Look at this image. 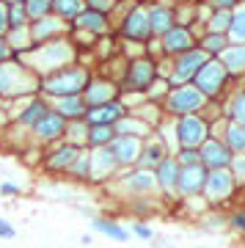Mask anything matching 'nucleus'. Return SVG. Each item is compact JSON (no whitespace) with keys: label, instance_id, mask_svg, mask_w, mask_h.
Instances as JSON below:
<instances>
[{"label":"nucleus","instance_id":"obj_1","mask_svg":"<svg viewBox=\"0 0 245 248\" xmlns=\"http://www.w3.org/2000/svg\"><path fill=\"white\" fill-rule=\"evenodd\" d=\"M77 47L72 45L69 36H63V39H53V42H47V45H36L31 53H25L19 61L25 63L28 69L39 75V80L47 78V75H53L58 69H66L72 63H77Z\"/></svg>","mask_w":245,"mask_h":248},{"label":"nucleus","instance_id":"obj_2","mask_svg":"<svg viewBox=\"0 0 245 248\" xmlns=\"http://www.w3.org/2000/svg\"><path fill=\"white\" fill-rule=\"evenodd\" d=\"M39 83H42L39 75H33L19 58H9L0 63V102L14 105L28 97H36Z\"/></svg>","mask_w":245,"mask_h":248},{"label":"nucleus","instance_id":"obj_3","mask_svg":"<svg viewBox=\"0 0 245 248\" xmlns=\"http://www.w3.org/2000/svg\"><path fill=\"white\" fill-rule=\"evenodd\" d=\"M94 78V72L88 69L86 63H72L66 69H58L53 75H47L42 78L39 83V94H42L47 102H53V99H63V97H77L83 94L88 86V80Z\"/></svg>","mask_w":245,"mask_h":248},{"label":"nucleus","instance_id":"obj_4","mask_svg":"<svg viewBox=\"0 0 245 248\" xmlns=\"http://www.w3.org/2000/svg\"><path fill=\"white\" fill-rule=\"evenodd\" d=\"M122 14L116 19V33L130 45H149L152 42V25H149V11L146 3H130L122 6Z\"/></svg>","mask_w":245,"mask_h":248},{"label":"nucleus","instance_id":"obj_5","mask_svg":"<svg viewBox=\"0 0 245 248\" xmlns=\"http://www.w3.org/2000/svg\"><path fill=\"white\" fill-rule=\"evenodd\" d=\"M157 61L149 58V55H132L124 61V72H122V94H146L149 86L157 80Z\"/></svg>","mask_w":245,"mask_h":248},{"label":"nucleus","instance_id":"obj_6","mask_svg":"<svg viewBox=\"0 0 245 248\" xmlns=\"http://www.w3.org/2000/svg\"><path fill=\"white\" fill-rule=\"evenodd\" d=\"M193 86L201 91L210 102H223V99L229 97L231 86H234V80L229 78V72L223 69V63H220L218 58H210V61L199 69V75L193 78Z\"/></svg>","mask_w":245,"mask_h":248},{"label":"nucleus","instance_id":"obj_7","mask_svg":"<svg viewBox=\"0 0 245 248\" xmlns=\"http://www.w3.org/2000/svg\"><path fill=\"white\" fill-rule=\"evenodd\" d=\"M207 105H210V99L193 83H187V86H176V89L168 91L166 102H163V113H166V119H182V116L201 113Z\"/></svg>","mask_w":245,"mask_h":248},{"label":"nucleus","instance_id":"obj_8","mask_svg":"<svg viewBox=\"0 0 245 248\" xmlns=\"http://www.w3.org/2000/svg\"><path fill=\"white\" fill-rule=\"evenodd\" d=\"M171 127H174L176 149H201L204 143L210 141V122L201 113L171 119Z\"/></svg>","mask_w":245,"mask_h":248},{"label":"nucleus","instance_id":"obj_9","mask_svg":"<svg viewBox=\"0 0 245 248\" xmlns=\"http://www.w3.org/2000/svg\"><path fill=\"white\" fill-rule=\"evenodd\" d=\"M237 193H240V187H237L231 171H229V169H218V171H210V174H207L201 199L210 204V207H223V204L231 202Z\"/></svg>","mask_w":245,"mask_h":248},{"label":"nucleus","instance_id":"obj_10","mask_svg":"<svg viewBox=\"0 0 245 248\" xmlns=\"http://www.w3.org/2000/svg\"><path fill=\"white\" fill-rule=\"evenodd\" d=\"M116 182H119V187L124 190L127 199H154V196H160L154 171L130 169V171H122Z\"/></svg>","mask_w":245,"mask_h":248},{"label":"nucleus","instance_id":"obj_11","mask_svg":"<svg viewBox=\"0 0 245 248\" xmlns=\"http://www.w3.org/2000/svg\"><path fill=\"white\" fill-rule=\"evenodd\" d=\"M44 113H50V102H47L42 94H36V97H28V99H22V102L9 105L11 124H14L17 130H22V133H31Z\"/></svg>","mask_w":245,"mask_h":248},{"label":"nucleus","instance_id":"obj_12","mask_svg":"<svg viewBox=\"0 0 245 248\" xmlns=\"http://www.w3.org/2000/svg\"><path fill=\"white\" fill-rule=\"evenodd\" d=\"M80 152L83 149H77V146H72L66 141L53 143V146L42 149V169L47 174H55V177H66L72 166H75V160L80 157Z\"/></svg>","mask_w":245,"mask_h":248},{"label":"nucleus","instance_id":"obj_13","mask_svg":"<svg viewBox=\"0 0 245 248\" xmlns=\"http://www.w3.org/2000/svg\"><path fill=\"white\" fill-rule=\"evenodd\" d=\"M168 61H171L168 83H171V89H176V86H187V83H193V78L199 75V69H201L210 58L196 47V50H190V53H182V55H176V58H168Z\"/></svg>","mask_w":245,"mask_h":248},{"label":"nucleus","instance_id":"obj_14","mask_svg":"<svg viewBox=\"0 0 245 248\" xmlns=\"http://www.w3.org/2000/svg\"><path fill=\"white\" fill-rule=\"evenodd\" d=\"M66 138V119L55 113L53 108H50V113H44L39 119L33 130H31V143L39 146V149H47V146H53V143H61Z\"/></svg>","mask_w":245,"mask_h":248},{"label":"nucleus","instance_id":"obj_15","mask_svg":"<svg viewBox=\"0 0 245 248\" xmlns=\"http://www.w3.org/2000/svg\"><path fill=\"white\" fill-rule=\"evenodd\" d=\"M83 99H86L88 108L105 105V102L122 99V86H119V80L107 78V75H94V78L88 80L86 91H83Z\"/></svg>","mask_w":245,"mask_h":248},{"label":"nucleus","instance_id":"obj_16","mask_svg":"<svg viewBox=\"0 0 245 248\" xmlns=\"http://www.w3.org/2000/svg\"><path fill=\"white\" fill-rule=\"evenodd\" d=\"M157 42H160V55H163V58H176V55L196 50V45H199L190 28L179 25V22H176V25L171 28L166 36H160Z\"/></svg>","mask_w":245,"mask_h":248},{"label":"nucleus","instance_id":"obj_17","mask_svg":"<svg viewBox=\"0 0 245 248\" xmlns=\"http://www.w3.org/2000/svg\"><path fill=\"white\" fill-rule=\"evenodd\" d=\"M207 174L210 171L204 166H187V169H179V179H176V202L182 199H199L204 193V182H207Z\"/></svg>","mask_w":245,"mask_h":248},{"label":"nucleus","instance_id":"obj_18","mask_svg":"<svg viewBox=\"0 0 245 248\" xmlns=\"http://www.w3.org/2000/svg\"><path fill=\"white\" fill-rule=\"evenodd\" d=\"M107 149H110L113 160L119 163V169L130 171V169H135V163H138V157H140L143 141H140V138H130V135H116Z\"/></svg>","mask_w":245,"mask_h":248},{"label":"nucleus","instance_id":"obj_19","mask_svg":"<svg viewBox=\"0 0 245 248\" xmlns=\"http://www.w3.org/2000/svg\"><path fill=\"white\" fill-rule=\"evenodd\" d=\"M91 152V185H105L122 174L110 149H88Z\"/></svg>","mask_w":245,"mask_h":248},{"label":"nucleus","instance_id":"obj_20","mask_svg":"<svg viewBox=\"0 0 245 248\" xmlns=\"http://www.w3.org/2000/svg\"><path fill=\"white\" fill-rule=\"evenodd\" d=\"M110 22H113L110 17L99 14V11L86 9V11H83V14H80V17L69 25V33H72V31H80V33H88V36H94V39H105V36L113 33Z\"/></svg>","mask_w":245,"mask_h":248},{"label":"nucleus","instance_id":"obj_21","mask_svg":"<svg viewBox=\"0 0 245 248\" xmlns=\"http://www.w3.org/2000/svg\"><path fill=\"white\" fill-rule=\"evenodd\" d=\"M122 116H127V108H124L122 99H113V102H105V105L88 108L83 122L88 127H116Z\"/></svg>","mask_w":245,"mask_h":248},{"label":"nucleus","instance_id":"obj_22","mask_svg":"<svg viewBox=\"0 0 245 248\" xmlns=\"http://www.w3.org/2000/svg\"><path fill=\"white\" fill-rule=\"evenodd\" d=\"M63 36H69V25L61 22L55 14L31 22V39H33V47L36 45H47V42H53V39H63Z\"/></svg>","mask_w":245,"mask_h":248},{"label":"nucleus","instance_id":"obj_23","mask_svg":"<svg viewBox=\"0 0 245 248\" xmlns=\"http://www.w3.org/2000/svg\"><path fill=\"white\" fill-rule=\"evenodd\" d=\"M149 25H152V39L166 36L176 25V3H149Z\"/></svg>","mask_w":245,"mask_h":248},{"label":"nucleus","instance_id":"obj_24","mask_svg":"<svg viewBox=\"0 0 245 248\" xmlns=\"http://www.w3.org/2000/svg\"><path fill=\"white\" fill-rule=\"evenodd\" d=\"M154 179H157L160 196H166L168 202H176V179H179V163L174 155H168L157 169H154Z\"/></svg>","mask_w":245,"mask_h":248},{"label":"nucleus","instance_id":"obj_25","mask_svg":"<svg viewBox=\"0 0 245 248\" xmlns=\"http://www.w3.org/2000/svg\"><path fill=\"white\" fill-rule=\"evenodd\" d=\"M199 155H201V166L207 171H218V169H229L231 166V152H229V146L223 141H218V138H210V141L204 143L201 149H199Z\"/></svg>","mask_w":245,"mask_h":248},{"label":"nucleus","instance_id":"obj_26","mask_svg":"<svg viewBox=\"0 0 245 248\" xmlns=\"http://www.w3.org/2000/svg\"><path fill=\"white\" fill-rule=\"evenodd\" d=\"M171 152H168V146H166V141L160 138L157 133H152L146 141H143V149H140V157H138V163H135V169H146V171H154L163 163V160L168 157Z\"/></svg>","mask_w":245,"mask_h":248},{"label":"nucleus","instance_id":"obj_27","mask_svg":"<svg viewBox=\"0 0 245 248\" xmlns=\"http://www.w3.org/2000/svg\"><path fill=\"white\" fill-rule=\"evenodd\" d=\"M218 61L223 63V69L229 72V78L234 80V83L245 80V45H229L220 53Z\"/></svg>","mask_w":245,"mask_h":248},{"label":"nucleus","instance_id":"obj_28","mask_svg":"<svg viewBox=\"0 0 245 248\" xmlns=\"http://www.w3.org/2000/svg\"><path fill=\"white\" fill-rule=\"evenodd\" d=\"M50 108H53L55 113L61 116V119H66V124L86 119V110H88V105H86V99H83V94H77V97L53 99V102H50Z\"/></svg>","mask_w":245,"mask_h":248},{"label":"nucleus","instance_id":"obj_29","mask_svg":"<svg viewBox=\"0 0 245 248\" xmlns=\"http://www.w3.org/2000/svg\"><path fill=\"white\" fill-rule=\"evenodd\" d=\"M223 116L229 122L245 127V86H237L229 91V97L223 99Z\"/></svg>","mask_w":245,"mask_h":248},{"label":"nucleus","instance_id":"obj_30","mask_svg":"<svg viewBox=\"0 0 245 248\" xmlns=\"http://www.w3.org/2000/svg\"><path fill=\"white\" fill-rule=\"evenodd\" d=\"M91 229L105 234V237L116 240V243H127L130 240V229L124 223L113 221V218H91Z\"/></svg>","mask_w":245,"mask_h":248},{"label":"nucleus","instance_id":"obj_31","mask_svg":"<svg viewBox=\"0 0 245 248\" xmlns=\"http://www.w3.org/2000/svg\"><path fill=\"white\" fill-rule=\"evenodd\" d=\"M127 113H130V116H135V119H140L143 124H149L152 130H157L160 124L166 122V113H163V105H154V102H140V105L130 108Z\"/></svg>","mask_w":245,"mask_h":248},{"label":"nucleus","instance_id":"obj_32","mask_svg":"<svg viewBox=\"0 0 245 248\" xmlns=\"http://www.w3.org/2000/svg\"><path fill=\"white\" fill-rule=\"evenodd\" d=\"M154 133L149 124H143L140 119H135V116H122L119 119V124H116V135H130V138H140V141H146L149 135Z\"/></svg>","mask_w":245,"mask_h":248},{"label":"nucleus","instance_id":"obj_33","mask_svg":"<svg viewBox=\"0 0 245 248\" xmlns=\"http://www.w3.org/2000/svg\"><path fill=\"white\" fill-rule=\"evenodd\" d=\"M229 45H231V42H229L226 33H212V31H207V33L199 39V45L196 47H199L207 58H220V53H223Z\"/></svg>","mask_w":245,"mask_h":248},{"label":"nucleus","instance_id":"obj_34","mask_svg":"<svg viewBox=\"0 0 245 248\" xmlns=\"http://www.w3.org/2000/svg\"><path fill=\"white\" fill-rule=\"evenodd\" d=\"M83 11H86V0H53V14L66 25H72Z\"/></svg>","mask_w":245,"mask_h":248},{"label":"nucleus","instance_id":"obj_35","mask_svg":"<svg viewBox=\"0 0 245 248\" xmlns=\"http://www.w3.org/2000/svg\"><path fill=\"white\" fill-rule=\"evenodd\" d=\"M220 141L229 146V152H231V155H245V127H243V124L229 122Z\"/></svg>","mask_w":245,"mask_h":248},{"label":"nucleus","instance_id":"obj_36","mask_svg":"<svg viewBox=\"0 0 245 248\" xmlns=\"http://www.w3.org/2000/svg\"><path fill=\"white\" fill-rule=\"evenodd\" d=\"M3 9H6V19H9V31L31 25V19L25 14V0H9V3H3Z\"/></svg>","mask_w":245,"mask_h":248},{"label":"nucleus","instance_id":"obj_37","mask_svg":"<svg viewBox=\"0 0 245 248\" xmlns=\"http://www.w3.org/2000/svg\"><path fill=\"white\" fill-rule=\"evenodd\" d=\"M66 177L75 179V182H83V185H91V152L88 149L80 152V157L75 160V166Z\"/></svg>","mask_w":245,"mask_h":248},{"label":"nucleus","instance_id":"obj_38","mask_svg":"<svg viewBox=\"0 0 245 248\" xmlns=\"http://www.w3.org/2000/svg\"><path fill=\"white\" fill-rule=\"evenodd\" d=\"M113 138H116V127H88L86 149H107Z\"/></svg>","mask_w":245,"mask_h":248},{"label":"nucleus","instance_id":"obj_39","mask_svg":"<svg viewBox=\"0 0 245 248\" xmlns=\"http://www.w3.org/2000/svg\"><path fill=\"white\" fill-rule=\"evenodd\" d=\"M229 42L231 45H245V3H240L231 11V28H229Z\"/></svg>","mask_w":245,"mask_h":248},{"label":"nucleus","instance_id":"obj_40","mask_svg":"<svg viewBox=\"0 0 245 248\" xmlns=\"http://www.w3.org/2000/svg\"><path fill=\"white\" fill-rule=\"evenodd\" d=\"M66 143H72V146H77V149H86L88 146V124L80 119V122H69L66 124V138H63Z\"/></svg>","mask_w":245,"mask_h":248},{"label":"nucleus","instance_id":"obj_41","mask_svg":"<svg viewBox=\"0 0 245 248\" xmlns=\"http://www.w3.org/2000/svg\"><path fill=\"white\" fill-rule=\"evenodd\" d=\"M207 31H212V33H226L229 36V28H231V11L226 9H212L210 19H207Z\"/></svg>","mask_w":245,"mask_h":248},{"label":"nucleus","instance_id":"obj_42","mask_svg":"<svg viewBox=\"0 0 245 248\" xmlns=\"http://www.w3.org/2000/svg\"><path fill=\"white\" fill-rule=\"evenodd\" d=\"M25 14L31 22L50 17L53 14V0H25Z\"/></svg>","mask_w":245,"mask_h":248},{"label":"nucleus","instance_id":"obj_43","mask_svg":"<svg viewBox=\"0 0 245 248\" xmlns=\"http://www.w3.org/2000/svg\"><path fill=\"white\" fill-rule=\"evenodd\" d=\"M168 91H171V83H168V80H163V78H157V80L149 86V91H146L143 97H146V102L163 105V102H166V97H168Z\"/></svg>","mask_w":245,"mask_h":248},{"label":"nucleus","instance_id":"obj_44","mask_svg":"<svg viewBox=\"0 0 245 248\" xmlns=\"http://www.w3.org/2000/svg\"><path fill=\"white\" fill-rule=\"evenodd\" d=\"M226 226L245 237V207H234V210L226 215Z\"/></svg>","mask_w":245,"mask_h":248},{"label":"nucleus","instance_id":"obj_45","mask_svg":"<svg viewBox=\"0 0 245 248\" xmlns=\"http://www.w3.org/2000/svg\"><path fill=\"white\" fill-rule=\"evenodd\" d=\"M174 157H176V163H179V169H187V166H201V155H199V149H176Z\"/></svg>","mask_w":245,"mask_h":248},{"label":"nucleus","instance_id":"obj_46","mask_svg":"<svg viewBox=\"0 0 245 248\" xmlns=\"http://www.w3.org/2000/svg\"><path fill=\"white\" fill-rule=\"evenodd\" d=\"M229 171H231V177H234L237 187H240V190H245V155H234V157H231Z\"/></svg>","mask_w":245,"mask_h":248},{"label":"nucleus","instance_id":"obj_47","mask_svg":"<svg viewBox=\"0 0 245 248\" xmlns=\"http://www.w3.org/2000/svg\"><path fill=\"white\" fill-rule=\"evenodd\" d=\"M86 9L99 11V14H105V17H110L113 11H119V3H113V0H86Z\"/></svg>","mask_w":245,"mask_h":248},{"label":"nucleus","instance_id":"obj_48","mask_svg":"<svg viewBox=\"0 0 245 248\" xmlns=\"http://www.w3.org/2000/svg\"><path fill=\"white\" fill-rule=\"evenodd\" d=\"M127 229H130V237L135 234V237H140V240H154V229H152L149 223H143V221H135V223H130Z\"/></svg>","mask_w":245,"mask_h":248},{"label":"nucleus","instance_id":"obj_49","mask_svg":"<svg viewBox=\"0 0 245 248\" xmlns=\"http://www.w3.org/2000/svg\"><path fill=\"white\" fill-rule=\"evenodd\" d=\"M130 210L135 215H149L154 213V199H130Z\"/></svg>","mask_w":245,"mask_h":248},{"label":"nucleus","instance_id":"obj_50","mask_svg":"<svg viewBox=\"0 0 245 248\" xmlns=\"http://www.w3.org/2000/svg\"><path fill=\"white\" fill-rule=\"evenodd\" d=\"M22 193V187L17 185V182H11V179H3L0 182V196H6V199H14V196Z\"/></svg>","mask_w":245,"mask_h":248},{"label":"nucleus","instance_id":"obj_51","mask_svg":"<svg viewBox=\"0 0 245 248\" xmlns=\"http://www.w3.org/2000/svg\"><path fill=\"white\" fill-rule=\"evenodd\" d=\"M14 237H17V229L6 218H0V240H14Z\"/></svg>","mask_w":245,"mask_h":248},{"label":"nucleus","instance_id":"obj_52","mask_svg":"<svg viewBox=\"0 0 245 248\" xmlns=\"http://www.w3.org/2000/svg\"><path fill=\"white\" fill-rule=\"evenodd\" d=\"M9 33V19H6V9H3V3H0V39Z\"/></svg>","mask_w":245,"mask_h":248},{"label":"nucleus","instance_id":"obj_53","mask_svg":"<svg viewBox=\"0 0 245 248\" xmlns=\"http://www.w3.org/2000/svg\"><path fill=\"white\" fill-rule=\"evenodd\" d=\"M9 122H11V116H9V105H6V102H0V127H6Z\"/></svg>","mask_w":245,"mask_h":248},{"label":"nucleus","instance_id":"obj_54","mask_svg":"<svg viewBox=\"0 0 245 248\" xmlns=\"http://www.w3.org/2000/svg\"><path fill=\"white\" fill-rule=\"evenodd\" d=\"M9 58H11V50H9V45H6V39H0V63L9 61Z\"/></svg>","mask_w":245,"mask_h":248},{"label":"nucleus","instance_id":"obj_55","mask_svg":"<svg viewBox=\"0 0 245 248\" xmlns=\"http://www.w3.org/2000/svg\"><path fill=\"white\" fill-rule=\"evenodd\" d=\"M193 248H207V246H193Z\"/></svg>","mask_w":245,"mask_h":248},{"label":"nucleus","instance_id":"obj_56","mask_svg":"<svg viewBox=\"0 0 245 248\" xmlns=\"http://www.w3.org/2000/svg\"><path fill=\"white\" fill-rule=\"evenodd\" d=\"M243 86H245V80H243Z\"/></svg>","mask_w":245,"mask_h":248}]
</instances>
